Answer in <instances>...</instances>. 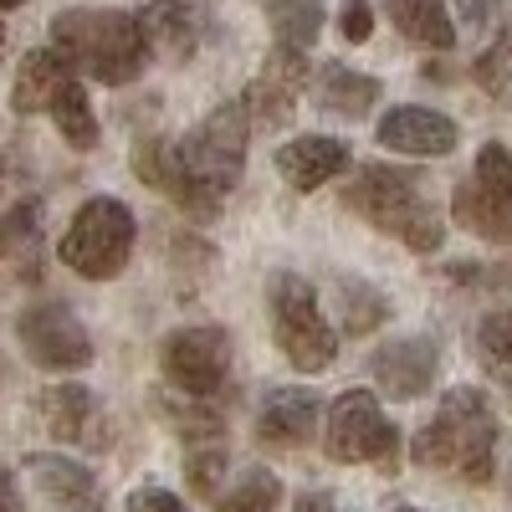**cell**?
Returning <instances> with one entry per match:
<instances>
[{
	"instance_id": "16",
	"label": "cell",
	"mask_w": 512,
	"mask_h": 512,
	"mask_svg": "<svg viewBox=\"0 0 512 512\" xmlns=\"http://www.w3.org/2000/svg\"><path fill=\"white\" fill-rule=\"evenodd\" d=\"M318 415H323V400L313 390H272L262 400V410H256V436H262L267 446H308L313 431H318Z\"/></svg>"
},
{
	"instance_id": "19",
	"label": "cell",
	"mask_w": 512,
	"mask_h": 512,
	"mask_svg": "<svg viewBox=\"0 0 512 512\" xmlns=\"http://www.w3.org/2000/svg\"><path fill=\"white\" fill-rule=\"evenodd\" d=\"M395 31L415 47H431V52H451L456 47V21L441 0H384Z\"/></svg>"
},
{
	"instance_id": "6",
	"label": "cell",
	"mask_w": 512,
	"mask_h": 512,
	"mask_svg": "<svg viewBox=\"0 0 512 512\" xmlns=\"http://www.w3.org/2000/svg\"><path fill=\"white\" fill-rule=\"evenodd\" d=\"M323 451L344 466H384V472H395L400 431H395V420L379 410L374 390H344L328 410Z\"/></svg>"
},
{
	"instance_id": "11",
	"label": "cell",
	"mask_w": 512,
	"mask_h": 512,
	"mask_svg": "<svg viewBox=\"0 0 512 512\" xmlns=\"http://www.w3.org/2000/svg\"><path fill=\"white\" fill-rule=\"evenodd\" d=\"M36 415L47 420V431L62 441V446H88V451H103L113 441V420L103 410V400L82 384H52V390L36 395Z\"/></svg>"
},
{
	"instance_id": "7",
	"label": "cell",
	"mask_w": 512,
	"mask_h": 512,
	"mask_svg": "<svg viewBox=\"0 0 512 512\" xmlns=\"http://www.w3.org/2000/svg\"><path fill=\"white\" fill-rule=\"evenodd\" d=\"M456 226H466L482 241L507 246L512 241V154L502 144H482L472 180L456 185Z\"/></svg>"
},
{
	"instance_id": "15",
	"label": "cell",
	"mask_w": 512,
	"mask_h": 512,
	"mask_svg": "<svg viewBox=\"0 0 512 512\" xmlns=\"http://www.w3.org/2000/svg\"><path fill=\"white\" fill-rule=\"evenodd\" d=\"M436 369H441V354H436L431 338H390V344L374 349V359H369L374 384L390 400H420L436 384Z\"/></svg>"
},
{
	"instance_id": "8",
	"label": "cell",
	"mask_w": 512,
	"mask_h": 512,
	"mask_svg": "<svg viewBox=\"0 0 512 512\" xmlns=\"http://www.w3.org/2000/svg\"><path fill=\"white\" fill-rule=\"evenodd\" d=\"M246 139H251L246 103H226V108L210 113L190 139H180L175 149H180L185 169H190L200 185L231 195V185L241 180V164H246Z\"/></svg>"
},
{
	"instance_id": "35",
	"label": "cell",
	"mask_w": 512,
	"mask_h": 512,
	"mask_svg": "<svg viewBox=\"0 0 512 512\" xmlns=\"http://www.w3.org/2000/svg\"><path fill=\"white\" fill-rule=\"evenodd\" d=\"M0 241H6V226H0Z\"/></svg>"
},
{
	"instance_id": "22",
	"label": "cell",
	"mask_w": 512,
	"mask_h": 512,
	"mask_svg": "<svg viewBox=\"0 0 512 512\" xmlns=\"http://www.w3.org/2000/svg\"><path fill=\"white\" fill-rule=\"evenodd\" d=\"M139 31H144L149 57L159 52V57L185 62V57L195 52V21H190L185 6H144V11H139Z\"/></svg>"
},
{
	"instance_id": "25",
	"label": "cell",
	"mask_w": 512,
	"mask_h": 512,
	"mask_svg": "<svg viewBox=\"0 0 512 512\" xmlns=\"http://www.w3.org/2000/svg\"><path fill=\"white\" fill-rule=\"evenodd\" d=\"M185 477H190V492L210 502V497L221 492V477H226V446H221V441H200V446H190V456H185Z\"/></svg>"
},
{
	"instance_id": "36",
	"label": "cell",
	"mask_w": 512,
	"mask_h": 512,
	"mask_svg": "<svg viewBox=\"0 0 512 512\" xmlns=\"http://www.w3.org/2000/svg\"><path fill=\"white\" fill-rule=\"evenodd\" d=\"M400 512H415V507H400Z\"/></svg>"
},
{
	"instance_id": "5",
	"label": "cell",
	"mask_w": 512,
	"mask_h": 512,
	"mask_svg": "<svg viewBox=\"0 0 512 512\" xmlns=\"http://www.w3.org/2000/svg\"><path fill=\"white\" fill-rule=\"evenodd\" d=\"M134 210H128L123 200L113 195H93L88 205L72 216V226L62 231V262L77 272V277H88V282H108L128 267V256H134Z\"/></svg>"
},
{
	"instance_id": "23",
	"label": "cell",
	"mask_w": 512,
	"mask_h": 512,
	"mask_svg": "<svg viewBox=\"0 0 512 512\" xmlns=\"http://www.w3.org/2000/svg\"><path fill=\"white\" fill-rule=\"evenodd\" d=\"M47 113L57 118L62 139H67L72 149H93V144H98V113H93L88 88H82V77H77V72L57 88V98H52V108H47Z\"/></svg>"
},
{
	"instance_id": "21",
	"label": "cell",
	"mask_w": 512,
	"mask_h": 512,
	"mask_svg": "<svg viewBox=\"0 0 512 512\" xmlns=\"http://www.w3.org/2000/svg\"><path fill=\"white\" fill-rule=\"evenodd\" d=\"M67 77H72V67H67L52 47H36V52L21 62V72H16V108H21V113H47Z\"/></svg>"
},
{
	"instance_id": "34",
	"label": "cell",
	"mask_w": 512,
	"mask_h": 512,
	"mask_svg": "<svg viewBox=\"0 0 512 512\" xmlns=\"http://www.w3.org/2000/svg\"><path fill=\"white\" fill-rule=\"evenodd\" d=\"M0 180H6V159H0Z\"/></svg>"
},
{
	"instance_id": "26",
	"label": "cell",
	"mask_w": 512,
	"mask_h": 512,
	"mask_svg": "<svg viewBox=\"0 0 512 512\" xmlns=\"http://www.w3.org/2000/svg\"><path fill=\"white\" fill-rule=\"evenodd\" d=\"M272 26H277V41L282 47H313V36H318V26H323V16H318V6H292V0H277L272 6Z\"/></svg>"
},
{
	"instance_id": "3",
	"label": "cell",
	"mask_w": 512,
	"mask_h": 512,
	"mask_svg": "<svg viewBox=\"0 0 512 512\" xmlns=\"http://www.w3.org/2000/svg\"><path fill=\"white\" fill-rule=\"evenodd\" d=\"M344 205L359 221H369L374 231L405 241L410 251H441V241H446V221H441L436 200L405 169H390V164L359 169L354 185L344 190Z\"/></svg>"
},
{
	"instance_id": "28",
	"label": "cell",
	"mask_w": 512,
	"mask_h": 512,
	"mask_svg": "<svg viewBox=\"0 0 512 512\" xmlns=\"http://www.w3.org/2000/svg\"><path fill=\"white\" fill-rule=\"evenodd\" d=\"M128 512H185V502L175 492H164V487H139L134 497H128Z\"/></svg>"
},
{
	"instance_id": "29",
	"label": "cell",
	"mask_w": 512,
	"mask_h": 512,
	"mask_svg": "<svg viewBox=\"0 0 512 512\" xmlns=\"http://www.w3.org/2000/svg\"><path fill=\"white\" fill-rule=\"evenodd\" d=\"M338 26H344L349 41H369V31H374V6H369V0H349L344 21H338Z\"/></svg>"
},
{
	"instance_id": "2",
	"label": "cell",
	"mask_w": 512,
	"mask_h": 512,
	"mask_svg": "<svg viewBox=\"0 0 512 512\" xmlns=\"http://www.w3.org/2000/svg\"><path fill=\"white\" fill-rule=\"evenodd\" d=\"M52 52L77 77L108 82V88H128L149 67L139 16L123 11H62L52 21Z\"/></svg>"
},
{
	"instance_id": "24",
	"label": "cell",
	"mask_w": 512,
	"mask_h": 512,
	"mask_svg": "<svg viewBox=\"0 0 512 512\" xmlns=\"http://www.w3.org/2000/svg\"><path fill=\"white\" fill-rule=\"evenodd\" d=\"M277 507H282V482L267 466H246L226 492H216V512H277Z\"/></svg>"
},
{
	"instance_id": "10",
	"label": "cell",
	"mask_w": 512,
	"mask_h": 512,
	"mask_svg": "<svg viewBox=\"0 0 512 512\" xmlns=\"http://www.w3.org/2000/svg\"><path fill=\"white\" fill-rule=\"evenodd\" d=\"M16 333H21V349L31 354V364H41V369L72 374V369L93 364V338L67 303H31L21 313Z\"/></svg>"
},
{
	"instance_id": "13",
	"label": "cell",
	"mask_w": 512,
	"mask_h": 512,
	"mask_svg": "<svg viewBox=\"0 0 512 512\" xmlns=\"http://www.w3.org/2000/svg\"><path fill=\"white\" fill-rule=\"evenodd\" d=\"M308 88V57L297 52V47H272V57L262 62V72L251 77V88H246V113L251 118H262V123H272V128H282L287 118H292V108H297V93Z\"/></svg>"
},
{
	"instance_id": "4",
	"label": "cell",
	"mask_w": 512,
	"mask_h": 512,
	"mask_svg": "<svg viewBox=\"0 0 512 512\" xmlns=\"http://www.w3.org/2000/svg\"><path fill=\"white\" fill-rule=\"evenodd\" d=\"M267 303H272V338H277L282 359L303 374H323L338 359V333L318 308L313 282L297 272H277L267 287Z\"/></svg>"
},
{
	"instance_id": "20",
	"label": "cell",
	"mask_w": 512,
	"mask_h": 512,
	"mask_svg": "<svg viewBox=\"0 0 512 512\" xmlns=\"http://www.w3.org/2000/svg\"><path fill=\"white\" fill-rule=\"evenodd\" d=\"M379 82L369 72H354L344 62H333L318 72V108L323 113H338V118H364L374 103H379Z\"/></svg>"
},
{
	"instance_id": "18",
	"label": "cell",
	"mask_w": 512,
	"mask_h": 512,
	"mask_svg": "<svg viewBox=\"0 0 512 512\" xmlns=\"http://www.w3.org/2000/svg\"><path fill=\"white\" fill-rule=\"evenodd\" d=\"M344 169H349V144L344 139L308 134V139H292V144L277 149V175L292 190H318V185L338 180Z\"/></svg>"
},
{
	"instance_id": "31",
	"label": "cell",
	"mask_w": 512,
	"mask_h": 512,
	"mask_svg": "<svg viewBox=\"0 0 512 512\" xmlns=\"http://www.w3.org/2000/svg\"><path fill=\"white\" fill-rule=\"evenodd\" d=\"M292 512H344V507H338V502H333L328 492H308V497H303V502H297Z\"/></svg>"
},
{
	"instance_id": "33",
	"label": "cell",
	"mask_w": 512,
	"mask_h": 512,
	"mask_svg": "<svg viewBox=\"0 0 512 512\" xmlns=\"http://www.w3.org/2000/svg\"><path fill=\"white\" fill-rule=\"evenodd\" d=\"M0 57H6V26H0Z\"/></svg>"
},
{
	"instance_id": "27",
	"label": "cell",
	"mask_w": 512,
	"mask_h": 512,
	"mask_svg": "<svg viewBox=\"0 0 512 512\" xmlns=\"http://www.w3.org/2000/svg\"><path fill=\"white\" fill-rule=\"evenodd\" d=\"M477 354L492 369H512V313L507 308H497L477 323Z\"/></svg>"
},
{
	"instance_id": "30",
	"label": "cell",
	"mask_w": 512,
	"mask_h": 512,
	"mask_svg": "<svg viewBox=\"0 0 512 512\" xmlns=\"http://www.w3.org/2000/svg\"><path fill=\"white\" fill-rule=\"evenodd\" d=\"M0 512H26V497H21V482L6 461H0Z\"/></svg>"
},
{
	"instance_id": "17",
	"label": "cell",
	"mask_w": 512,
	"mask_h": 512,
	"mask_svg": "<svg viewBox=\"0 0 512 512\" xmlns=\"http://www.w3.org/2000/svg\"><path fill=\"white\" fill-rule=\"evenodd\" d=\"M31 466V477H36V487L47 492L62 512H108V497H103V482H98V472H88L82 461H72V456H31L26 461Z\"/></svg>"
},
{
	"instance_id": "14",
	"label": "cell",
	"mask_w": 512,
	"mask_h": 512,
	"mask_svg": "<svg viewBox=\"0 0 512 512\" xmlns=\"http://www.w3.org/2000/svg\"><path fill=\"white\" fill-rule=\"evenodd\" d=\"M374 139L390 149V154L441 159V154H451V149L461 144V128H456L446 113H436V108H415V103H405V108H390V113L379 118Z\"/></svg>"
},
{
	"instance_id": "9",
	"label": "cell",
	"mask_w": 512,
	"mask_h": 512,
	"mask_svg": "<svg viewBox=\"0 0 512 512\" xmlns=\"http://www.w3.org/2000/svg\"><path fill=\"white\" fill-rule=\"evenodd\" d=\"M159 369L190 400H210L231 374V333L226 328H175L159 344Z\"/></svg>"
},
{
	"instance_id": "32",
	"label": "cell",
	"mask_w": 512,
	"mask_h": 512,
	"mask_svg": "<svg viewBox=\"0 0 512 512\" xmlns=\"http://www.w3.org/2000/svg\"><path fill=\"white\" fill-rule=\"evenodd\" d=\"M11 6H26V0H0V11H11Z\"/></svg>"
},
{
	"instance_id": "12",
	"label": "cell",
	"mask_w": 512,
	"mask_h": 512,
	"mask_svg": "<svg viewBox=\"0 0 512 512\" xmlns=\"http://www.w3.org/2000/svg\"><path fill=\"white\" fill-rule=\"evenodd\" d=\"M134 164H139V180H144L149 190L169 195V200L185 210V216H195V221H216L221 210H226V195H221V190H210V185H200L190 169H185V159H180L175 144L154 139V144L139 149Z\"/></svg>"
},
{
	"instance_id": "1",
	"label": "cell",
	"mask_w": 512,
	"mask_h": 512,
	"mask_svg": "<svg viewBox=\"0 0 512 512\" xmlns=\"http://www.w3.org/2000/svg\"><path fill=\"white\" fill-rule=\"evenodd\" d=\"M410 456L431 472H451L461 482H492V466H497V415L492 400L472 384L461 390H446L441 410L431 415L425 431H415Z\"/></svg>"
}]
</instances>
